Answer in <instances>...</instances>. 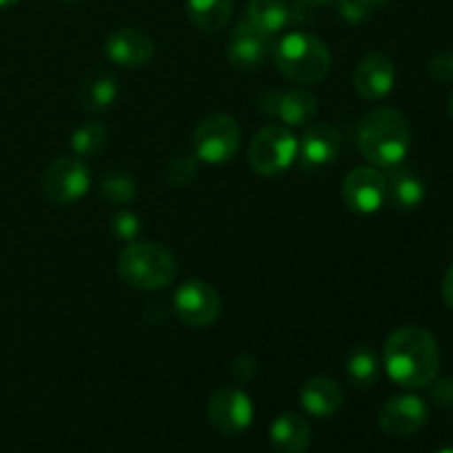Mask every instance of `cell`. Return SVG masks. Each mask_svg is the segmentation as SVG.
<instances>
[{
    "label": "cell",
    "instance_id": "cell-3",
    "mask_svg": "<svg viewBox=\"0 0 453 453\" xmlns=\"http://www.w3.org/2000/svg\"><path fill=\"white\" fill-rule=\"evenodd\" d=\"M277 71L295 84H317L332 66V53L319 35L292 31L273 49Z\"/></svg>",
    "mask_w": 453,
    "mask_h": 453
},
{
    "label": "cell",
    "instance_id": "cell-26",
    "mask_svg": "<svg viewBox=\"0 0 453 453\" xmlns=\"http://www.w3.org/2000/svg\"><path fill=\"white\" fill-rule=\"evenodd\" d=\"M111 233H113L115 239L119 242H135L137 234L142 233V219L133 211H127V208H118L111 217Z\"/></svg>",
    "mask_w": 453,
    "mask_h": 453
},
{
    "label": "cell",
    "instance_id": "cell-12",
    "mask_svg": "<svg viewBox=\"0 0 453 453\" xmlns=\"http://www.w3.org/2000/svg\"><path fill=\"white\" fill-rule=\"evenodd\" d=\"M273 49V35L261 31L250 20H243L230 34L228 60L234 69L252 71L264 65Z\"/></svg>",
    "mask_w": 453,
    "mask_h": 453
},
{
    "label": "cell",
    "instance_id": "cell-37",
    "mask_svg": "<svg viewBox=\"0 0 453 453\" xmlns=\"http://www.w3.org/2000/svg\"><path fill=\"white\" fill-rule=\"evenodd\" d=\"M438 453H453V445L451 447H445V449H441Z\"/></svg>",
    "mask_w": 453,
    "mask_h": 453
},
{
    "label": "cell",
    "instance_id": "cell-25",
    "mask_svg": "<svg viewBox=\"0 0 453 453\" xmlns=\"http://www.w3.org/2000/svg\"><path fill=\"white\" fill-rule=\"evenodd\" d=\"M106 137H109V131H106L104 124L87 122L75 128L73 135H71V150L80 159L96 157L106 146Z\"/></svg>",
    "mask_w": 453,
    "mask_h": 453
},
{
    "label": "cell",
    "instance_id": "cell-28",
    "mask_svg": "<svg viewBox=\"0 0 453 453\" xmlns=\"http://www.w3.org/2000/svg\"><path fill=\"white\" fill-rule=\"evenodd\" d=\"M336 4H339L341 18L352 25H361L372 16V4L367 0H336Z\"/></svg>",
    "mask_w": 453,
    "mask_h": 453
},
{
    "label": "cell",
    "instance_id": "cell-29",
    "mask_svg": "<svg viewBox=\"0 0 453 453\" xmlns=\"http://www.w3.org/2000/svg\"><path fill=\"white\" fill-rule=\"evenodd\" d=\"M427 71L432 75V80H436V82H453V51H442L438 56H434L429 60Z\"/></svg>",
    "mask_w": 453,
    "mask_h": 453
},
{
    "label": "cell",
    "instance_id": "cell-9",
    "mask_svg": "<svg viewBox=\"0 0 453 453\" xmlns=\"http://www.w3.org/2000/svg\"><path fill=\"white\" fill-rule=\"evenodd\" d=\"M255 418L250 396L239 388H219L208 398V420L224 436L248 432Z\"/></svg>",
    "mask_w": 453,
    "mask_h": 453
},
{
    "label": "cell",
    "instance_id": "cell-30",
    "mask_svg": "<svg viewBox=\"0 0 453 453\" xmlns=\"http://www.w3.org/2000/svg\"><path fill=\"white\" fill-rule=\"evenodd\" d=\"M429 388H432V398L438 407H453V376L441 380L434 379Z\"/></svg>",
    "mask_w": 453,
    "mask_h": 453
},
{
    "label": "cell",
    "instance_id": "cell-19",
    "mask_svg": "<svg viewBox=\"0 0 453 453\" xmlns=\"http://www.w3.org/2000/svg\"><path fill=\"white\" fill-rule=\"evenodd\" d=\"M385 180H388V202L398 211H416L425 202V184L411 168H389Z\"/></svg>",
    "mask_w": 453,
    "mask_h": 453
},
{
    "label": "cell",
    "instance_id": "cell-15",
    "mask_svg": "<svg viewBox=\"0 0 453 453\" xmlns=\"http://www.w3.org/2000/svg\"><path fill=\"white\" fill-rule=\"evenodd\" d=\"M106 58L124 69H142L155 56V42L149 34L133 27L115 29L104 42Z\"/></svg>",
    "mask_w": 453,
    "mask_h": 453
},
{
    "label": "cell",
    "instance_id": "cell-18",
    "mask_svg": "<svg viewBox=\"0 0 453 453\" xmlns=\"http://www.w3.org/2000/svg\"><path fill=\"white\" fill-rule=\"evenodd\" d=\"M274 113L288 128L310 127L319 115V100L314 93L305 91V88H290V91H283L277 96Z\"/></svg>",
    "mask_w": 453,
    "mask_h": 453
},
{
    "label": "cell",
    "instance_id": "cell-32",
    "mask_svg": "<svg viewBox=\"0 0 453 453\" xmlns=\"http://www.w3.org/2000/svg\"><path fill=\"white\" fill-rule=\"evenodd\" d=\"M442 299L453 310V265L447 270L445 279H442Z\"/></svg>",
    "mask_w": 453,
    "mask_h": 453
},
{
    "label": "cell",
    "instance_id": "cell-16",
    "mask_svg": "<svg viewBox=\"0 0 453 453\" xmlns=\"http://www.w3.org/2000/svg\"><path fill=\"white\" fill-rule=\"evenodd\" d=\"M270 442L277 453H305L312 442V429L303 416L286 411L270 425Z\"/></svg>",
    "mask_w": 453,
    "mask_h": 453
},
{
    "label": "cell",
    "instance_id": "cell-6",
    "mask_svg": "<svg viewBox=\"0 0 453 453\" xmlns=\"http://www.w3.org/2000/svg\"><path fill=\"white\" fill-rule=\"evenodd\" d=\"M242 146V127L233 115L215 113L203 118L193 133V155L203 164L230 162Z\"/></svg>",
    "mask_w": 453,
    "mask_h": 453
},
{
    "label": "cell",
    "instance_id": "cell-8",
    "mask_svg": "<svg viewBox=\"0 0 453 453\" xmlns=\"http://www.w3.org/2000/svg\"><path fill=\"white\" fill-rule=\"evenodd\" d=\"M88 186H91V173L80 157H58L42 177L44 197L56 206L80 202L88 193Z\"/></svg>",
    "mask_w": 453,
    "mask_h": 453
},
{
    "label": "cell",
    "instance_id": "cell-35",
    "mask_svg": "<svg viewBox=\"0 0 453 453\" xmlns=\"http://www.w3.org/2000/svg\"><path fill=\"white\" fill-rule=\"evenodd\" d=\"M20 0H0V9H7V7H13V4H18Z\"/></svg>",
    "mask_w": 453,
    "mask_h": 453
},
{
    "label": "cell",
    "instance_id": "cell-14",
    "mask_svg": "<svg viewBox=\"0 0 453 453\" xmlns=\"http://www.w3.org/2000/svg\"><path fill=\"white\" fill-rule=\"evenodd\" d=\"M394 84H396V66L385 53H367L354 69V88L363 100H383L392 93Z\"/></svg>",
    "mask_w": 453,
    "mask_h": 453
},
{
    "label": "cell",
    "instance_id": "cell-2",
    "mask_svg": "<svg viewBox=\"0 0 453 453\" xmlns=\"http://www.w3.org/2000/svg\"><path fill=\"white\" fill-rule=\"evenodd\" d=\"M411 146V127L394 106H379L363 118L358 128L361 155L376 168L401 166Z\"/></svg>",
    "mask_w": 453,
    "mask_h": 453
},
{
    "label": "cell",
    "instance_id": "cell-36",
    "mask_svg": "<svg viewBox=\"0 0 453 453\" xmlns=\"http://www.w3.org/2000/svg\"><path fill=\"white\" fill-rule=\"evenodd\" d=\"M367 3H370L372 7H380V4H388L389 0H367Z\"/></svg>",
    "mask_w": 453,
    "mask_h": 453
},
{
    "label": "cell",
    "instance_id": "cell-20",
    "mask_svg": "<svg viewBox=\"0 0 453 453\" xmlns=\"http://www.w3.org/2000/svg\"><path fill=\"white\" fill-rule=\"evenodd\" d=\"M115 100H118V80L109 71H93L84 78L80 87V102L84 109L97 113L111 109Z\"/></svg>",
    "mask_w": 453,
    "mask_h": 453
},
{
    "label": "cell",
    "instance_id": "cell-21",
    "mask_svg": "<svg viewBox=\"0 0 453 453\" xmlns=\"http://www.w3.org/2000/svg\"><path fill=\"white\" fill-rule=\"evenodd\" d=\"M268 35L279 34L292 20V9L288 0H248V18Z\"/></svg>",
    "mask_w": 453,
    "mask_h": 453
},
{
    "label": "cell",
    "instance_id": "cell-10",
    "mask_svg": "<svg viewBox=\"0 0 453 453\" xmlns=\"http://www.w3.org/2000/svg\"><path fill=\"white\" fill-rule=\"evenodd\" d=\"M343 202L357 215H374L388 202V180L376 166L354 168L343 181Z\"/></svg>",
    "mask_w": 453,
    "mask_h": 453
},
{
    "label": "cell",
    "instance_id": "cell-4",
    "mask_svg": "<svg viewBox=\"0 0 453 453\" xmlns=\"http://www.w3.org/2000/svg\"><path fill=\"white\" fill-rule=\"evenodd\" d=\"M118 274L127 286L135 290H162L175 279L177 261L173 252L159 243L133 242L119 255Z\"/></svg>",
    "mask_w": 453,
    "mask_h": 453
},
{
    "label": "cell",
    "instance_id": "cell-13",
    "mask_svg": "<svg viewBox=\"0 0 453 453\" xmlns=\"http://www.w3.org/2000/svg\"><path fill=\"white\" fill-rule=\"evenodd\" d=\"M343 149V137L332 124H312L299 140V166L303 171H319L334 162Z\"/></svg>",
    "mask_w": 453,
    "mask_h": 453
},
{
    "label": "cell",
    "instance_id": "cell-33",
    "mask_svg": "<svg viewBox=\"0 0 453 453\" xmlns=\"http://www.w3.org/2000/svg\"><path fill=\"white\" fill-rule=\"evenodd\" d=\"M296 4H301V7H310V9H314V7H323V4H327V3H332V0H295Z\"/></svg>",
    "mask_w": 453,
    "mask_h": 453
},
{
    "label": "cell",
    "instance_id": "cell-5",
    "mask_svg": "<svg viewBox=\"0 0 453 453\" xmlns=\"http://www.w3.org/2000/svg\"><path fill=\"white\" fill-rule=\"evenodd\" d=\"M299 157V140L288 127H265L257 131L248 149V162L261 177L283 175Z\"/></svg>",
    "mask_w": 453,
    "mask_h": 453
},
{
    "label": "cell",
    "instance_id": "cell-34",
    "mask_svg": "<svg viewBox=\"0 0 453 453\" xmlns=\"http://www.w3.org/2000/svg\"><path fill=\"white\" fill-rule=\"evenodd\" d=\"M447 113H449V118L453 122V91L449 93V100H447Z\"/></svg>",
    "mask_w": 453,
    "mask_h": 453
},
{
    "label": "cell",
    "instance_id": "cell-27",
    "mask_svg": "<svg viewBox=\"0 0 453 453\" xmlns=\"http://www.w3.org/2000/svg\"><path fill=\"white\" fill-rule=\"evenodd\" d=\"M199 171V159L195 155H177L166 166V181L173 186H186L195 180Z\"/></svg>",
    "mask_w": 453,
    "mask_h": 453
},
{
    "label": "cell",
    "instance_id": "cell-17",
    "mask_svg": "<svg viewBox=\"0 0 453 453\" xmlns=\"http://www.w3.org/2000/svg\"><path fill=\"white\" fill-rule=\"evenodd\" d=\"M301 405L314 418H330L343 407V389L336 380L317 376L301 388Z\"/></svg>",
    "mask_w": 453,
    "mask_h": 453
},
{
    "label": "cell",
    "instance_id": "cell-31",
    "mask_svg": "<svg viewBox=\"0 0 453 453\" xmlns=\"http://www.w3.org/2000/svg\"><path fill=\"white\" fill-rule=\"evenodd\" d=\"M233 379L237 380V383H248V380H252V376H255L257 372V363L255 358L250 357V354H242V357H237V361L233 363Z\"/></svg>",
    "mask_w": 453,
    "mask_h": 453
},
{
    "label": "cell",
    "instance_id": "cell-7",
    "mask_svg": "<svg viewBox=\"0 0 453 453\" xmlns=\"http://www.w3.org/2000/svg\"><path fill=\"white\" fill-rule=\"evenodd\" d=\"M173 310L184 326L202 330L219 319L221 296L215 288L208 286L202 279H190L175 290Z\"/></svg>",
    "mask_w": 453,
    "mask_h": 453
},
{
    "label": "cell",
    "instance_id": "cell-23",
    "mask_svg": "<svg viewBox=\"0 0 453 453\" xmlns=\"http://www.w3.org/2000/svg\"><path fill=\"white\" fill-rule=\"evenodd\" d=\"M345 374H348L349 383L358 389H367L376 385L380 376V358L376 349L370 348V345L354 348L345 358Z\"/></svg>",
    "mask_w": 453,
    "mask_h": 453
},
{
    "label": "cell",
    "instance_id": "cell-24",
    "mask_svg": "<svg viewBox=\"0 0 453 453\" xmlns=\"http://www.w3.org/2000/svg\"><path fill=\"white\" fill-rule=\"evenodd\" d=\"M137 186L128 173L124 171H109L100 180V197L109 202L111 206H128L135 199Z\"/></svg>",
    "mask_w": 453,
    "mask_h": 453
},
{
    "label": "cell",
    "instance_id": "cell-11",
    "mask_svg": "<svg viewBox=\"0 0 453 453\" xmlns=\"http://www.w3.org/2000/svg\"><path fill=\"white\" fill-rule=\"evenodd\" d=\"M429 418L427 405L416 394H398L379 411V425L388 436L407 438L418 434Z\"/></svg>",
    "mask_w": 453,
    "mask_h": 453
},
{
    "label": "cell",
    "instance_id": "cell-38",
    "mask_svg": "<svg viewBox=\"0 0 453 453\" xmlns=\"http://www.w3.org/2000/svg\"><path fill=\"white\" fill-rule=\"evenodd\" d=\"M65 3H80V0H65Z\"/></svg>",
    "mask_w": 453,
    "mask_h": 453
},
{
    "label": "cell",
    "instance_id": "cell-22",
    "mask_svg": "<svg viewBox=\"0 0 453 453\" xmlns=\"http://www.w3.org/2000/svg\"><path fill=\"white\" fill-rule=\"evenodd\" d=\"M190 22L206 34L224 29L233 16V0H186Z\"/></svg>",
    "mask_w": 453,
    "mask_h": 453
},
{
    "label": "cell",
    "instance_id": "cell-1",
    "mask_svg": "<svg viewBox=\"0 0 453 453\" xmlns=\"http://www.w3.org/2000/svg\"><path fill=\"white\" fill-rule=\"evenodd\" d=\"M383 361L388 376L401 388H429L441 372V348L429 330L405 326L385 341Z\"/></svg>",
    "mask_w": 453,
    "mask_h": 453
}]
</instances>
